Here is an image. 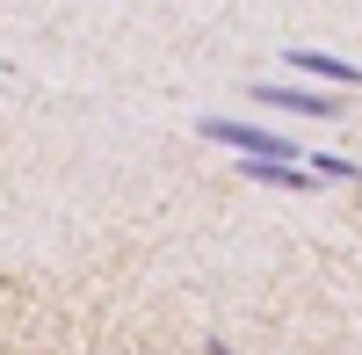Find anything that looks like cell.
<instances>
[{"instance_id":"4","label":"cell","mask_w":362,"mask_h":355,"mask_svg":"<svg viewBox=\"0 0 362 355\" xmlns=\"http://www.w3.org/2000/svg\"><path fill=\"white\" fill-rule=\"evenodd\" d=\"M305 174H312V182H362V167H355L348 153H312Z\"/></svg>"},{"instance_id":"1","label":"cell","mask_w":362,"mask_h":355,"mask_svg":"<svg viewBox=\"0 0 362 355\" xmlns=\"http://www.w3.org/2000/svg\"><path fill=\"white\" fill-rule=\"evenodd\" d=\"M210 145H232L239 160H297V145L283 131H261V124H239V116H203L196 124Z\"/></svg>"},{"instance_id":"3","label":"cell","mask_w":362,"mask_h":355,"mask_svg":"<svg viewBox=\"0 0 362 355\" xmlns=\"http://www.w3.org/2000/svg\"><path fill=\"white\" fill-rule=\"evenodd\" d=\"M283 66H290V73H312V80H326V87H341V95L362 87V66H348V58H334V51H283Z\"/></svg>"},{"instance_id":"2","label":"cell","mask_w":362,"mask_h":355,"mask_svg":"<svg viewBox=\"0 0 362 355\" xmlns=\"http://www.w3.org/2000/svg\"><path fill=\"white\" fill-rule=\"evenodd\" d=\"M254 102H261V109H290V116H319V124L348 116V109H341V95H319V87H290V80H261V87H254Z\"/></svg>"}]
</instances>
